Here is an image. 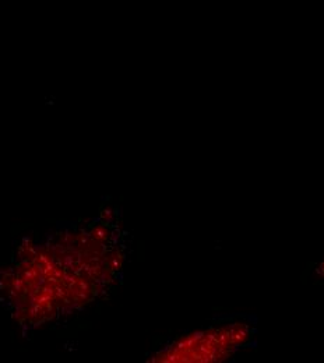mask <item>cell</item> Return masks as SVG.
<instances>
[{
  "mask_svg": "<svg viewBox=\"0 0 324 363\" xmlns=\"http://www.w3.org/2000/svg\"><path fill=\"white\" fill-rule=\"evenodd\" d=\"M316 274H317V277L320 278V279L324 281V257L321 258L320 264L317 265V268H316Z\"/></svg>",
  "mask_w": 324,
  "mask_h": 363,
  "instance_id": "2",
  "label": "cell"
},
{
  "mask_svg": "<svg viewBox=\"0 0 324 363\" xmlns=\"http://www.w3.org/2000/svg\"><path fill=\"white\" fill-rule=\"evenodd\" d=\"M257 332L256 324L247 316H228L205 331L189 335L179 342L171 353H165L166 362H218L233 356L253 342Z\"/></svg>",
  "mask_w": 324,
  "mask_h": 363,
  "instance_id": "1",
  "label": "cell"
}]
</instances>
